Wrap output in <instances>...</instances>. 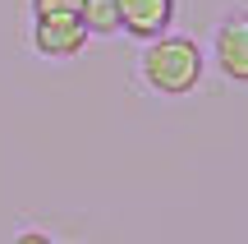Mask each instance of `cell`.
I'll use <instances>...</instances> for the list:
<instances>
[{"label": "cell", "mask_w": 248, "mask_h": 244, "mask_svg": "<svg viewBox=\"0 0 248 244\" xmlns=\"http://www.w3.org/2000/svg\"><path fill=\"white\" fill-rule=\"evenodd\" d=\"M202 46L193 37H179V33H161L142 46L138 55V79L147 83L156 97H188V92L202 83Z\"/></svg>", "instance_id": "cell-1"}, {"label": "cell", "mask_w": 248, "mask_h": 244, "mask_svg": "<svg viewBox=\"0 0 248 244\" xmlns=\"http://www.w3.org/2000/svg\"><path fill=\"white\" fill-rule=\"evenodd\" d=\"M212 60L225 83H248V9H230L216 23Z\"/></svg>", "instance_id": "cell-2"}, {"label": "cell", "mask_w": 248, "mask_h": 244, "mask_svg": "<svg viewBox=\"0 0 248 244\" xmlns=\"http://www.w3.org/2000/svg\"><path fill=\"white\" fill-rule=\"evenodd\" d=\"M88 46V28L78 18H32V51L46 60H69Z\"/></svg>", "instance_id": "cell-3"}, {"label": "cell", "mask_w": 248, "mask_h": 244, "mask_svg": "<svg viewBox=\"0 0 248 244\" xmlns=\"http://www.w3.org/2000/svg\"><path fill=\"white\" fill-rule=\"evenodd\" d=\"M175 23V0H120V28L138 42L170 33Z\"/></svg>", "instance_id": "cell-4"}, {"label": "cell", "mask_w": 248, "mask_h": 244, "mask_svg": "<svg viewBox=\"0 0 248 244\" xmlns=\"http://www.w3.org/2000/svg\"><path fill=\"white\" fill-rule=\"evenodd\" d=\"M78 23L88 28V37L120 33V0H78Z\"/></svg>", "instance_id": "cell-5"}, {"label": "cell", "mask_w": 248, "mask_h": 244, "mask_svg": "<svg viewBox=\"0 0 248 244\" xmlns=\"http://www.w3.org/2000/svg\"><path fill=\"white\" fill-rule=\"evenodd\" d=\"M32 18H78V0H32Z\"/></svg>", "instance_id": "cell-6"}, {"label": "cell", "mask_w": 248, "mask_h": 244, "mask_svg": "<svg viewBox=\"0 0 248 244\" xmlns=\"http://www.w3.org/2000/svg\"><path fill=\"white\" fill-rule=\"evenodd\" d=\"M9 244H51V235H46V230H18Z\"/></svg>", "instance_id": "cell-7"}]
</instances>
